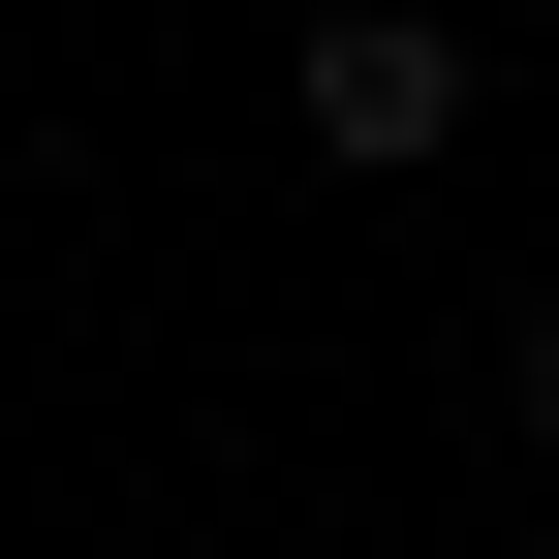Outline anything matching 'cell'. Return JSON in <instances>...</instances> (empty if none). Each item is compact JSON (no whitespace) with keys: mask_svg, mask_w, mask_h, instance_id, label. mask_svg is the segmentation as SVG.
<instances>
[{"mask_svg":"<svg viewBox=\"0 0 559 559\" xmlns=\"http://www.w3.org/2000/svg\"><path fill=\"white\" fill-rule=\"evenodd\" d=\"M280 124H311L342 187H404V156H466V32H436V0H311V62H280Z\"/></svg>","mask_w":559,"mask_h":559,"instance_id":"6da1fadb","label":"cell"},{"mask_svg":"<svg viewBox=\"0 0 559 559\" xmlns=\"http://www.w3.org/2000/svg\"><path fill=\"white\" fill-rule=\"evenodd\" d=\"M498 404H528V436H559V311H528V342H498Z\"/></svg>","mask_w":559,"mask_h":559,"instance_id":"7a4b0ae2","label":"cell"}]
</instances>
